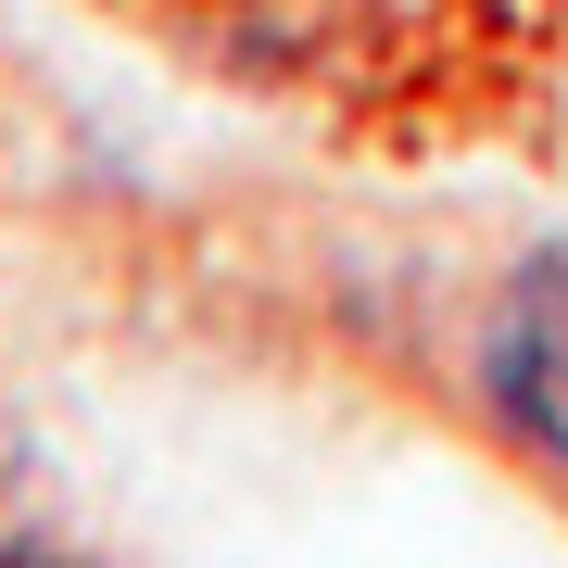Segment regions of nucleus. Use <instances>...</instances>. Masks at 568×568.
Returning a JSON list of instances; mask_svg holds the SVG:
<instances>
[{"mask_svg":"<svg viewBox=\"0 0 568 568\" xmlns=\"http://www.w3.org/2000/svg\"><path fill=\"white\" fill-rule=\"evenodd\" d=\"M455 417L480 429L493 467L568 506V241H530L480 278L455 328Z\"/></svg>","mask_w":568,"mask_h":568,"instance_id":"1","label":"nucleus"},{"mask_svg":"<svg viewBox=\"0 0 568 568\" xmlns=\"http://www.w3.org/2000/svg\"><path fill=\"white\" fill-rule=\"evenodd\" d=\"M0 568H89V556H39V544H0Z\"/></svg>","mask_w":568,"mask_h":568,"instance_id":"2","label":"nucleus"}]
</instances>
